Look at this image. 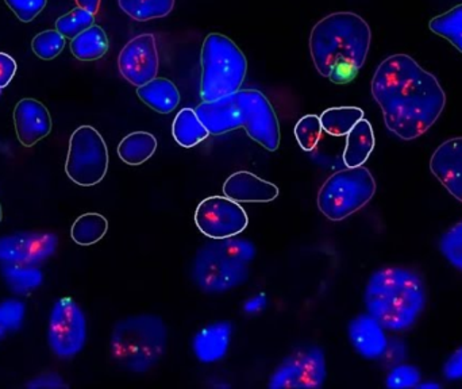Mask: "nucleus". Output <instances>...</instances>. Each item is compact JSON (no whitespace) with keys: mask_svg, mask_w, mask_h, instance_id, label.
<instances>
[{"mask_svg":"<svg viewBox=\"0 0 462 389\" xmlns=\"http://www.w3.org/2000/svg\"><path fill=\"white\" fill-rule=\"evenodd\" d=\"M200 64V97L203 102H213L239 91L247 72L246 57L241 49L226 35L218 32L206 37Z\"/></svg>","mask_w":462,"mask_h":389,"instance_id":"nucleus-7","label":"nucleus"},{"mask_svg":"<svg viewBox=\"0 0 462 389\" xmlns=\"http://www.w3.org/2000/svg\"><path fill=\"white\" fill-rule=\"evenodd\" d=\"M371 87L385 126L403 141L425 134L447 105V95L439 79L409 54L385 59L377 67Z\"/></svg>","mask_w":462,"mask_h":389,"instance_id":"nucleus-1","label":"nucleus"},{"mask_svg":"<svg viewBox=\"0 0 462 389\" xmlns=\"http://www.w3.org/2000/svg\"><path fill=\"white\" fill-rule=\"evenodd\" d=\"M3 276L11 291L18 295H27L37 290L43 282L42 272L34 265H15L5 264L3 266Z\"/></svg>","mask_w":462,"mask_h":389,"instance_id":"nucleus-27","label":"nucleus"},{"mask_svg":"<svg viewBox=\"0 0 462 389\" xmlns=\"http://www.w3.org/2000/svg\"><path fill=\"white\" fill-rule=\"evenodd\" d=\"M65 38L57 30H46L35 35L32 42V51L42 60H53L61 53Z\"/></svg>","mask_w":462,"mask_h":389,"instance_id":"nucleus-34","label":"nucleus"},{"mask_svg":"<svg viewBox=\"0 0 462 389\" xmlns=\"http://www.w3.org/2000/svg\"><path fill=\"white\" fill-rule=\"evenodd\" d=\"M138 97L159 114H171L180 103L178 87L168 79L156 78L138 87Z\"/></svg>","mask_w":462,"mask_h":389,"instance_id":"nucleus-20","label":"nucleus"},{"mask_svg":"<svg viewBox=\"0 0 462 389\" xmlns=\"http://www.w3.org/2000/svg\"><path fill=\"white\" fill-rule=\"evenodd\" d=\"M322 132V124H320L319 116H303L293 130L296 141L304 152L314 151L315 146L319 143Z\"/></svg>","mask_w":462,"mask_h":389,"instance_id":"nucleus-33","label":"nucleus"},{"mask_svg":"<svg viewBox=\"0 0 462 389\" xmlns=\"http://www.w3.org/2000/svg\"><path fill=\"white\" fill-rule=\"evenodd\" d=\"M16 72V62L13 57L0 53V88H5L13 80Z\"/></svg>","mask_w":462,"mask_h":389,"instance_id":"nucleus-39","label":"nucleus"},{"mask_svg":"<svg viewBox=\"0 0 462 389\" xmlns=\"http://www.w3.org/2000/svg\"><path fill=\"white\" fill-rule=\"evenodd\" d=\"M371 42V27L365 19L342 11L315 24L310 35V51L320 76L334 84H347L365 64Z\"/></svg>","mask_w":462,"mask_h":389,"instance_id":"nucleus-2","label":"nucleus"},{"mask_svg":"<svg viewBox=\"0 0 462 389\" xmlns=\"http://www.w3.org/2000/svg\"><path fill=\"white\" fill-rule=\"evenodd\" d=\"M319 118L323 130L328 134L344 137L364 118V111L358 107H334L323 111Z\"/></svg>","mask_w":462,"mask_h":389,"instance_id":"nucleus-25","label":"nucleus"},{"mask_svg":"<svg viewBox=\"0 0 462 389\" xmlns=\"http://www.w3.org/2000/svg\"><path fill=\"white\" fill-rule=\"evenodd\" d=\"M224 195L236 203H269L279 196V189L254 173H233L224 184Z\"/></svg>","mask_w":462,"mask_h":389,"instance_id":"nucleus-19","label":"nucleus"},{"mask_svg":"<svg viewBox=\"0 0 462 389\" xmlns=\"http://www.w3.org/2000/svg\"><path fill=\"white\" fill-rule=\"evenodd\" d=\"M48 339L51 349L60 358L75 357L86 347V315L73 299L61 298L54 303Z\"/></svg>","mask_w":462,"mask_h":389,"instance_id":"nucleus-11","label":"nucleus"},{"mask_svg":"<svg viewBox=\"0 0 462 389\" xmlns=\"http://www.w3.org/2000/svg\"><path fill=\"white\" fill-rule=\"evenodd\" d=\"M59 239L51 233H18L0 236V263L37 265L51 257Z\"/></svg>","mask_w":462,"mask_h":389,"instance_id":"nucleus-14","label":"nucleus"},{"mask_svg":"<svg viewBox=\"0 0 462 389\" xmlns=\"http://www.w3.org/2000/svg\"><path fill=\"white\" fill-rule=\"evenodd\" d=\"M265 306V296L258 295L255 298L250 299L246 304H245V310L247 312H257L260 311L263 307Z\"/></svg>","mask_w":462,"mask_h":389,"instance_id":"nucleus-40","label":"nucleus"},{"mask_svg":"<svg viewBox=\"0 0 462 389\" xmlns=\"http://www.w3.org/2000/svg\"><path fill=\"white\" fill-rule=\"evenodd\" d=\"M95 15L81 7L73 8L70 13L60 16L56 22V30L64 38L78 37L80 32H86L89 27L94 26Z\"/></svg>","mask_w":462,"mask_h":389,"instance_id":"nucleus-30","label":"nucleus"},{"mask_svg":"<svg viewBox=\"0 0 462 389\" xmlns=\"http://www.w3.org/2000/svg\"><path fill=\"white\" fill-rule=\"evenodd\" d=\"M430 170L447 191L462 203V137L439 146L431 157Z\"/></svg>","mask_w":462,"mask_h":389,"instance_id":"nucleus-16","label":"nucleus"},{"mask_svg":"<svg viewBox=\"0 0 462 389\" xmlns=\"http://www.w3.org/2000/svg\"><path fill=\"white\" fill-rule=\"evenodd\" d=\"M108 230V222L103 215L88 212L73 223L70 236L80 246H91L99 242Z\"/></svg>","mask_w":462,"mask_h":389,"instance_id":"nucleus-26","label":"nucleus"},{"mask_svg":"<svg viewBox=\"0 0 462 389\" xmlns=\"http://www.w3.org/2000/svg\"><path fill=\"white\" fill-rule=\"evenodd\" d=\"M439 250L450 265L462 272V220L442 234Z\"/></svg>","mask_w":462,"mask_h":389,"instance_id":"nucleus-32","label":"nucleus"},{"mask_svg":"<svg viewBox=\"0 0 462 389\" xmlns=\"http://www.w3.org/2000/svg\"><path fill=\"white\" fill-rule=\"evenodd\" d=\"M0 95H2V88H0Z\"/></svg>","mask_w":462,"mask_h":389,"instance_id":"nucleus-44","label":"nucleus"},{"mask_svg":"<svg viewBox=\"0 0 462 389\" xmlns=\"http://www.w3.org/2000/svg\"><path fill=\"white\" fill-rule=\"evenodd\" d=\"M255 255V245L247 239H211L195 253L192 282L210 295L229 292L246 284Z\"/></svg>","mask_w":462,"mask_h":389,"instance_id":"nucleus-5","label":"nucleus"},{"mask_svg":"<svg viewBox=\"0 0 462 389\" xmlns=\"http://www.w3.org/2000/svg\"><path fill=\"white\" fill-rule=\"evenodd\" d=\"M108 170V151L105 140L92 126H80L69 140L68 178L81 187H92L105 179Z\"/></svg>","mask_w":462,"mask_h":389,"instance_id":"nucleus-9","label":"nucleus"},{"mask_svg":"<svg viewBox=\"0 0 462 389\" xmlns=\"http://www.w3.org/2000/svg\"><path fill=\"white\" fill-rule=\"evenodd\" d=\"M347 336L353 349L365 360H382L387 353L390 341L385 336V329L369 314L353 318L347 326Z\"/></svg>","mask_w":462,"mask_h":389,"instance_id":"nucleus-15","label":"nucleus"},{"mask_svg":"<svg viewBox=\"0 0 462 389\" xmlns=\"http://www.w3.org/2000/svg\"><path fill=\"white\" fill-rule=\"evenodd\" d=\"M168 329L154 314L132 315L114 326L110 349L116 366L143 375L159 366L167 352Z\"/></svg>","mask_w":462,"mask_h":389,"instance_id":"nucleus-6","label":"nucleus"},{"mask_svg":"<svg viewBox=\"0 0 462 389\" xmlns=\"http://www.w3.org/2000/svg\"><path fill=\"white\" fill-rule=\"evenodd\" d=\"M233 323L218 320L200 329L192 339V352L202 364H216L224 360L229 352Z\"/></svg>","mask_w":462,"mask_h":389,"instance_id":"nucleus-18","label":"nucleus"},{"mask_svg":"<svg viewBox=\"0 0 462 389\" xmlns=\"http://www.w3.org/2000/svg\"><path fill=\"white\" fill-rule=\"evenodd\" d=\"M70 51L73 56L80 61H95L102 59L108 51V38L105 30L100 26L89 27L86 32H80L70 42Z\"/></svg>","mask_w":462,"mask_h":389,"instance_id":"nucleus-23","label":"nucleus"},{"mask_svg":"<svg viewBox=\"0 0 462 389\" xmlns=\"http://www.w3.org/2000/svg\"><path fill=\"white\" fill-rule=\"evenodd\" d=\"M442 372H444L445 379L449 380V382L462 380V347L453 352L449 358L445 361Z\"/></svg>","mask_w":462,"mask_h":389,"instance_id":"nucleus-37","label":"nucleus"},{"mask_svg":"<svg viewBox=\"0 0 462 389\" xmlns=\"http://www.w3.org/2000/svg\"><path fill=\"white\" fill-rule=\"evenodd\" d=\"M172 134L181 148L191 149L203 143L210 133L200 121L197 111L192 108H183L179 111L173 121Z\"/></svg>","mask_w":462,"mask_h":389,"instance_id":"nucleus-22","label":"nucleus"},{"mask_svg":"<svg viewBox=\"0 0 462 389\" xmlns=\"http://www.w3.org/2000/svg\"><path fill=\"white\" fill-rule=\"evenodd\" d=\"M118 3L126 15L140 22L164 18L175 7V0H118Z\"/></svg>","mask_w":462,"mask_h":389,"instance_id":"nucleus-28","label":"nucleus"},{"mask_svg":"<svg viewBox=\"0 0 462 389\" xmlns=\"http://www.w3.org/2000/svg\"><path fill=\"white\" fill-rule=\"evenodd\" d=\"M14 124L19 143L26 148L35 145L38 141L49 135L51 130L48 108L34 99H23L16 105Z\"/></svg>","mask_w":462,"mask_h":389,"instance_id":"nucleus-17","label":"nucleus"},{"mask_svg":"<svg viewBox=\"0 0 462 389\" xmlns=\"http://www.w3.org/2000/svg\"><path fill=\"white\" fill-rule=\"evenodd\" d=\"M27 387L32 389H60L67 388L64 380L56 374H45L42 376L35 377L32 382L27 384Z\"/></svg>","mask_w":462,"mask_h":389,"instance_id":"nucleus-38","label":"nucleus"},{"mask_svg":"<svg viewBox=\"0 0 462 389\" xmlns=\"http://www.w3.org/2000/svg\"><path fill=\"white\" fill-rule=\"evenodd\" d=\"M374 149V134L372 125L361 119L350 130L344 152V162L347 168L361 167L365 164Z\"/></svg>","mask_w":462,"mask_h":389,"instance_id":"nucleus-21","label":"nucleus"},{"mask_svg":"<svg viewBox=\"0 0 462 389\" xmlns=\"http://www.w3.org/2000/svg\"><path fill=\"white\" fill-rule=\"evenodd\" d=\"M429 27L439 37L447 38L462 53V5L431 19Z\"/></svg>","mask_w":462,"mask_h":389,"instance_id":"nucleus-29","label":"nucleus"},{"mask_svg":"<svg viewBox=\"0 0 462 389\" xmlns=\"http://www.w3.org/2000/svg\"><path fill=\"white\" fill-rule=\"evenodd\" d=\"M376 192V181L368 168H346L331 175L318 194L319 211L338 222L363 208Z\"/></svg>","mask_w":462,"mask_h":389,"instance_id":"nucleus-8","label":"nucleus"},{"mask_svg":"<svg viewBox=\"0 0 462 389\" xmlns=\"http://www.w3.org/2000/svg\"><path fill=\"white\" fill-rule=\"evenodd\" d=\"M24 314L26 306L23 301L7 299L0 303V339L22 328Z\"/></svg>","mask_w":462,"mask_h":389,"instance_id":"nucleus-31","label":"nucleus"},{"mask_svg":"<svg viewBox=\"0 0 462 389\" xmlns=\"http://www.w3.org/2000/svg\"><path fill=\"white\" fill-rule=\"evenodd\" d=\"M366 312L385 330H410L428 303L425 282L417 272L401 266L377 269L364 292Z\"/></svg>","mask_w":462,"mask_h":389,"instance_id":"nucleus-3","label":"nucleus"},{"mask_svg":"<svg viewBox=\"0 0 462 389\" xmlns=\"http://www.w3.org/2000/svg\"><path fill=\"white\" fill-rule=\"evenodd\" d=\"M328 377L325 352L319 347H304L288 356L269 377L271 389L322 388Z\"/></svg>","mask_w":462,"mask_h":389,"instance_id":"nucleus-10","label":"nucleus"},{"mask_svg":"<svg viewBox=\"0 0 462 389\" xmlns=\"http://www.w3.org/2000/svg\"><path fill=\"white\" fill-rule=\"evenodd\" d=\"M0 222H2V206H0Z\"/></svg>","mask_w":462,"mask_h":389,"instance_id":"nucleus-43","label":"nucleus"},{"mask_svg":"<svg viewBox=\"0 0 462 389\" xmlns=\"http://www.w3.org/2000/svg\"><path fill=\"white\" fill-rule=\"evenodd\" d=\"M79 7L84 8L91 14H97L99 11L100 0H76Z\"/></svg>","mask_w":462,"mask_h":389,"instance_id":"nucleus-41","label":"nucleus"},{"mask_svg":"<svg viewBox=\"0 0 462 389\" xmlns=\"http://www.w3.org/2000/svg\"><path fill=\"white\" fill-rule=\"evenodd\" d=\"M157 149V140L146 132L126 135L118 146V156L127 165H141L148 162Z\"/></svg>","mask_w":462,"mask_h":389,"instance_id":"nucleus-24","label":"nucleus"},{"mask_svg":"<svg viewBox=\"0 0 462 389\" xmlns=\"http://www.w3.org/2000/svg\"><path fill=\"white\" fill-rule=\"evenodd\" d=\"M195 223L208 238L224 239L239 236L247 227L249 218L242 206L227 196H210L198 206Z\"/></svg>","mask_w":462,"mask_h":389,"instance_id":"nucleus-12","label":"nucleus"},{"mask_svg":"<svg viewBox=\"0 0 462 389\" xmlns=\"http://www.w3.org/2000/svg\"><path fill=\"white\" fill-rule=\"evenodd\" d=\"M417 388L420 389H439V384H436V383H420Z\"/></svg>","mask_w":462,"mask_h":389,"instance_id":"nucleus-42","label":"nucleus"},{"mask_svg":"<svg viewBox=\"0 0 462 389\" xmlns=\"http://www.w3.org/2000/svg\"><path fill=\"white\" fill-rule=\"evenodd\" d=\"M195 111L210 134L221 135L244 127L266 151L279 149V119L268 97L257 89H239L221 99L200 103Z\"/></svg>","mask_w":462,"mask_h":389,"instance_id":"nucleus-4","label":"nucleus"},{"mask_svg":"<svg viewBox=\"0 0 462 389\" xmlns=\"http://www.w3.org/2000/svg\"><path fill=\"white\" fill-rule=\"evenodd\" d=\"M5 2L18 16L19 21L29 23L45 8L48 0H5Z\"/></svg>","mask_w":462,"mask_h":389,"instance_id":"nucleus-36","label":"nucleus"},{"mask_svg":"<svg viewBox=\"0 0 462 389\" xmlns=\"http://www.w3.org/2000/svg\"><path fill=\"white\" fill-rule=\"evenodd\" d=\"M422 374L415 366H396L388 374L385 385L391 389L417 388Z\"/></svg>","mask_w":462,"mask_h":389,"instance_id":"nucleus-35","label":"nucleus"},{"mask_svg":"<svg viewBox=\"0 0 462 389\" xmlns=\"http://www.w3.org/2000/svg\"><path fill=\"white\" fill-rule=\"evenodd\" d=\"M159 51L153 34H141L126 43L119 54V72L135 87L156 79L159 73Z\"/></svg>","mask_w":462,"mask_h":389,"instance_id":"nucleus-13","label":"nucleus"}]
</instances>
